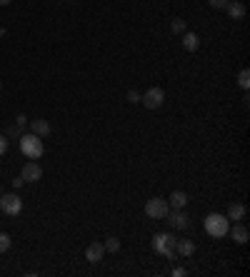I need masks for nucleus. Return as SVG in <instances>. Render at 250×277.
Masks as SVG:
<instances>
[{
    "instance_id": "cd10ccee",
    "label": "nucleus",
    "mask_w": 250,
    "mask_h": 277,
    "mask_svg": "<svg viewBox=\"0 0 250 277\" xmlns=\"http://www.w3.org/2000/svg\"><path fill=\"white\" fill-rule=\"evenodd\" d=\"M0 38H3V28H0Z\"/></svg>"
},
{
    "instance_id": "b1692460",
    "label": "nucleus",
    "mask_w": 250,
    "mask_h": 277,
    "mask_svg": "<svg viewBox=\"0 0 250 277\" xmlns=\"http://www.w3.org/2000/svg\"><path fill=\"white\" fill-rule=\"evenodd\" d=\"M15 125H18V128H25V125H28V118H25V115H18Z\"/></svg>"
},
{
    "instance_id": "1a4fd4ad",
    "label": "nucleus",
    "mask_w": 250,
    "mask_h": 277,
    "mask_svg": "<svg viewBox=\"0 0 250 277\" xmlns=\"http://www.w3.org/2000/svg\"><path fill=\"white\" fill-rule=\"evenodd\" d=\"M168 217H170V225L175 230H185L188 225H190V217H188L183 210H173V212H168Z\"/></svg>"
},
{
    "instance_id": "0eeeda50",
    "label": "nucleus",
    "mask_w": 250,
    "mask_h": 277,
    "mask_svg": "<svg viewBox=\"0 0 250 277\" xmlns=\"http://www.w3.org/2000/svg\"><path fill=\"white\" fill-rule=\"evenodd\" d=\"M20 177H23V182H38V180L43 177V170H40V165H38L35 160H30V162L23 165Z\"/></svg>"
},
{
    "instance_id": "dca6fc26",
    "label": "nucleus",
    "mask_w": 250,
    "mask_h": 277,
    "mask_svg": "<svg viewBox=\"0 0 250 277\" xmlns=\"http://www.w3.org/2000/svg\"><path fill=\"white\" fill-rule=\"evenodd\" d=\"M175 252L183 255V257H190V255L195 252V242H193V240H180V242H175Z\"/></svg>"
},
{
    "instance_id": "9b49d317",
    "label": "nucleus",
    "mask_w": 250,
    "mask_h": 277,
    "mask_svg": "<svg viewBox=\"0 0 250 277\" xmlns=\"http://www.w3.org/2000/svg\"><path fill=\"white\" fill-rule=\"evenodd\" d=\"M50 130H53V128H50L48 120H33V123H30V133L38 135V138H48Z\"/></svg>"
},
{
    "instance_id": "412c9836",
    "label": "nucleus",
    "mask_w": 250,
    "mask_h": 277,
    "mask_svg": "<svg viewBox=\"0 0 250 277\" xmlns=\"http://www.w3.org/2000/svg\"><path fill=\"white\" fill-rule=\"evenodd\" d=\"M208 3H210L213 8H218V10H225V5H228L230 0H208Z\"/></svg>"
},
{
    "instance_id": "4be33fe9",
    "label": "nucleus",
    "mask_w": 250,
    "mask_h": 277,
    "mask_svg": "<svg viewBox=\"0 0 250 277\" xmlns=\"http://www.w3.org/2000/svg\"><path fill=\"white\" fill-rule=\"evenodd\" d=\"M5 152H8V138H5V135H0V157H3Z\"/></svg>"
},
{
    "instance_id": "9d476101",
    "label": "nucleus",
    "mask_w": 250,
    "mask_h": 277,
    "mask_svg": "<svg viewBox=\"0 0 250 277\" xmlns=\"http://www.w3.org/2000/svg\"><path fill=\"white\" fill-rule=\"evenodd\" d=\"M228 235H230V240H235L238 245H245V242H248V237H250L248 227H245V225H238V222H235V227H233V230H228Z\"/></svg>"
},
{
    "instance_id": "393cba45",
    "label": "nucleus",
    "mask_w": 250,
    "mask_h": 277,
    "mask_svg": "<svg viewBox=\"0 0 250 277\" xmlns=\"http://www.w3.org/2000/svg\"><path fill=\"white\" fill-rule=\"evenodd\" d=\"M8 135H10V138H18V140H20V135H23V133H20V128H10V130H8Z\"/></svg>"
},
{
    "instance_id": "423d86ee",
    "label": "nucleus",
    "mask_w": 250,
    "mask_h": 277,
    "mask_svg": "<svg viewBox=\"0 0 250 277\" xmlns=\"http://www.w3.org/2000/svg\"><path fill=\"white\" fill-rule=\"evenodd\" d=\"M153 247H155V252H160V255L170 257V255H173V250H175V240H173V235H168V232H160V235H155V242H153Z\"/></svg>"
},
{
    "instance_id": "a878e982",
    "label": "nucleus",
    "mask_w": 250,
    "mask_h": 277,
    "mask_svg": "<svg viewBox=\"0 0 250 277\" xmlns=\"http://www.w3.org/2000/svg\"><path fill=\"white\" fill-rule=\"evenodd\" d=\"M173 275H178V277H183V275H188V270H183V267H178V270H173Z\"/></svg>"
},
{
    "instance_id": "f257e3e1",
    "label": "nucleus",
    "mask_w": 250,
    "mask_h": 277,
    "mask_svg": "<svg viewBox=\"0 0 250 277\" xmlns=\"http://www.w3.org/2000/svg\"><path fill=\"white\" fill-rule=\"evenodd\" d=\"M228 230H230V220H228L225 215L213 212V215L205 217V232H208L210 237H225Z\"/></svg>"
},
{
    "instance_id": "2eb2a0df",
    "label": "nucleus",
    "mask_w": 250,
    "mask_h": 277,
    "mask_svg": "<svg viewBox=\"0 0 250 277\" xmlns=\"http://www.w3.org/2000/svg\"><path fill=\"white\" fill-rule=\"evenodd\" d=\"M183 48L190 50V53H195V50L200 48V38H198L195 33H183Z\"/></svg>"
},
{
    "instance_id": "5701e85b",
    "label": "nucleus",
    "mask_w": 250,
    "mask_h": 277,
    "mask_svg": "<svg viewBox=\"0 0 250 277\" xmlns=\"http://www.w3.org/2000/svg\"><path fill=\"white\" fill-rule=\"evenodd\" d=\"M128 103H133V105H135V103H140V95H138L135 90H130V93H128Z\"/></svg>"
},
{
    "instance_id": "6ab92c4d",
    "label": "nucleus",
    "mask_w": 250,
    "mask_h": 277,
    "mask_svg": "<svg viewBox=\"0 0 250 277\" xmlns=\"http://www.w3.org/2000/svg\"><path fill=\"white\" fill-rule=\"evenodd\" d=\"M120 250V240L118 237H108V242H105V252H118Z\"/></svg>"
},
{
    "instance_id": "a211bd4d",
    "label": "nucleus",
    "mask_w": 250,
    "mask_h": 277,
    "mask_svg": "<svg viewBox=\"0 0 250 277\" xmlns=\"http://www.w3.org/2000/svg\"><path fill=\"white\" fill-rule=\"evenodd\" d=\"M238 85H240L243 90H248L250 87V70L248 68L240 70V75H238Z\"/></svg>"
},
{
    "instance_id": "bb28decb",
    "label": "nucleus",
    "mask_w": 250,
    "mask_h": 277,
    "mask_svg": "<svg viewBox=\"0 0 250 277\" xmlns=\"http://www.w3.org/2000/svg\"><path fill=\"white\" fill-rule=\"evenodd\" d=\"M10 3H13V0H0V5H10Z\"/></svg>"
},
{
    "instance_id": "aec40b11",
    "label": "nucleus",
    "mask_w": 250,
    "mask_h": 277,
    "mask_svg": "<svg viewBox=\"0 0 250 277\" xmlns=\"http://www.w3.org/2000/svg\"><path fill=\"white\" fill-rule=\"evenodd\" d=\"M10 250V235L0 232V252H8Z\"/></svg>"
},
{
    "instance_id": "39448f33",
    "label": "nucleus",
    "mask_w": 250,
    "mask_h": 277,
    "mask_svg": "<svg viewBox=\"0 0 250 277\" xmlns=\"http://www.w3.org/2000/svg\"><path fill=\"white\" fill-rule=\"evenodd\" d=\"M140 103L148 108V110H158L163 103H165V93L160 87H150L145 95H140Z\"/></svg>"
},
{
    "instance_id": "f8f14e48",
    "label": "nucleus",
    "mask_w": 250,
    "mask_h": 277,
    "mask_svg": "<svg viewBox=\"0 0 250 277\" xmlns=\"http://www.w3.org/2000/svg\"><path fill=\"white\" fill-rule=\"evenodd\" d=\"M225 10H228V15H230L233 20H240V18H245V5H243L240 0H230V3L225 5Z\"/></svg>"
},
{
    "instance_id": "c756f323",
    "label": "nucleus",
    "mask_w": 250,
    "mask_h": 277,
    "mask_svg": "<svg viewBox=\"0 0 250 277\" xmlns=\"http://www.w3.org/2000/svg\"><path fill=\"white\" fill-rule=\"evenodd\" d=\"M0 195H3V190H0Z\"/></svg>"
},
{
    "instance_id": "f3484780",
    "label": "nucleus",
    "mask_w": 250,
    "mask_h": 277,
    "mask_svg": "<svg viewBox=\"0 0 250 277\" xmlns=\"http://www.w3.org/2000/svg\"><path fill=\"white\" fill-rule=\"evenodd\" d=\"M170 30H173L175 35H180V33H185L188 30V23L183 20V18H175V20L170 23Z\"/></svg>"
},
{
    "instance_id": "f03ea898",
    "label": "nucleus",
    "mask_w": 250,
    "mask_h": 277,
    "mask_svg": "<svg viewBox=\"0 0 250 277\" xmlns=\"http://www.w3.org/2000/svg\"><path fill=\"white\" fill-rule=\"evenodd\" d=\"M20 150H23V155L25 157H30V160H38L40 155H43V140L38 138V135H20Z\"/></svg>"
},
{
    "instance_id": "4468645a",
    "label": "nucleus",
    "mask_w": 250,
    "mask_h": 277,
    "mask_svg": "<svg viewBox=\"0 0 250 277\" xmlns=\"http://www.w3.org/2000/svg\"><path fill=\"white\" fill-rule=\"evenodd\" d=\"M245 212H248V208H245V205H240V203L235 205V203H233V205L228 208V215H225V217L238 222V220H245Z\"/></svg>"
},
{
    "instance_id": "7ed1b4c3",
    "label": "nucleus",
    "mask_w": 250,
    "mask_h": 277,
    "mask_svg": "<svg viewBox=\"0 0 250 277\" xmlns=\"http://www.w3.org/2000/svg\"><path fill=\"white\" fill-rule=\"evenodd\" d=\"M168 212H170V205H168V200H163V198H150V200L145 203V215H148L150 220H163V217H168Z\"/></svg>"
},
{
    "instance_id": "20e7f679",
    "label": "nucleus",
    "mask_w": 250,
    "mask_h": 277,
    "mask_svg": "<svg viewBox=\"0 0 250 277\" xmlns=\"http://www.w3.org/2000/svg\"><path fill=\"white\" fill-rule=\"evenodd\" d=\"M0 210H3L5 215L15 217V215H20V210H23V200H20L15 193H10V195H0Z\"/></svg>"
},
{
    "instance_id": "c85d7f7f",
    "label": "nucleus",
    "mask_w": 250,
    "mask_h": 277,
    "mask_svg": "<svg viewBox=\"0 0 250 277\" xmlns=\"http://www.w3.org/2000/svg\"><path fill=\"white\" fill-rule=\"evenodd\" d=\"M0 90H3V82H0Z\"/></svg>"
},
{
    "instance_id": "6e6552de",
    "label": "nucleus",
    "mask_w": 250,
    "mask_h": 277,
    "mask_svg": "<svg viewBox=\"0 0 250 277\" xmlns=\"http://www.w3.org/2000/svg\"><path fill=\"white\" fill-rule=\"evenodd\" d=\"M103 255H105V245H100V242H90L88 247H85V260L88 262H100L103 260Z\"/></svg>"
},
{
    "instance_id": "ddd939ff",
    "label": "nucleus",
    "mask_w": 250,
    "mask_h": 277,
    "mask_svg": "<svg viewBox=\"0 0 250 277\" xmlns=\"http://www.w3.org/2000/svg\"><path fill=\"white\" fill-rule=\"evenodd\" d=\"M168 205H170L173 210H183L188 205V195L183 193V190H175V193L168 198Z\"/></svg>"
}]
</instances>
